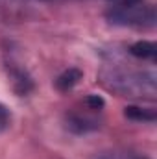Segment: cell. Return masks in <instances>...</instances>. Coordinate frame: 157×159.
I'll return each instance as SVG.
<instances>
[{
	"label": "cell",
	"mask_w": 157,
	"mask_h": 159,
	"mask_svg": "<svg viewBox=\"0 0 157 159\" xmlns=\"http://www.w3.org/2000/svg\"><path fill=\"white\" fill-rule=\"evenodd\" d=\"M100 81L105 89L118 93L120 96L155 98L157 89L154 70H137L122 63H109L102 67Z\"/></svg>",
	"instance_id": "obj_1"
},
{
	"label": "cell",
	"mask_w": 157,
	"mask_h": 159,
	"mask_svg": "<svg viewBox=\"0 0 157 159\" xmlns=\"http://www.w3.org/2000/svg\"><path fill=\"white\" fill-rule=\"evenodd\" d=\"M107 19H109V22L118 24V26L150 28L155 24V11H154V6L141 0L137 4L122 6V7H111L109 6Z\"/></svg>",
	"instance_id": "obj_2"
},
{
	"label": "cell",
	"mask_w": 157,
	"mask_h": 159,
	"mask_svg": "<svg viewBox=\"0 0 157 159\" xmlns=\"http://www.w3.org/2000/svg\"><path fill=\"white\" fill-rule=\"evenodd\" d=\"M67 126L69 129H72L74 133H87V131H92L96 129L100 124L98 120L89 117V115H81V113H70L67 117Z\"/></svg>",
	"instance_id": "obj_3"
},
{
	"label": "cell",
	"mask_w": 157,
	"mask_h": 159,
	"mask_svg": "<svg viewBox=\"0 0 157 159\" xmlns=\"http://www.w3.org/2000/svg\"><path fill=\"white\" fill-rule=\"evenodd\" d=\"M129 54L139 59H155L157 46L152 41H137L135 44L129 46Z\"/></svg>",
	"instance_id": "obj_4"
},
{
	"label": "cell",
	"mask_w": 157,
	"mask_h": 159,
	"mask_svg": "<svg viewBox=\"0 0 157 159\" xmlns=\"http://www.w3.org/2000/svg\"><path fill=\"white\" fill-rule=\"evenodd\" d=\"M11 81H13L15 91L20 93V94H26V93L34 87L30 76H28L24 70H20V69H13V70H11Z\"/></svg>",
	"instance_id": "obj_5"
},
{
	"label": "cell",
	"mask_w": 157,
	"mask_h": 159,
	"mask_svg": "<svg viewBox=\"0 0 157 159\" xmlns=\"http://www.w3.org/2000/svg\"><path fill=\"white\" fill-rule=\"evenodd\" d=\"M79 80H81V72L78 69H69V70H65L59 78L56 80V85H57L59 91H70Z\"/></svg>",
	"instance_id": "obj_6"
},
{
	"label": "cell",
	"mask_w": 157,
	"mask_h": 159,
	"mask_svg": "<svg viewBox=\"0 0 157 159\" xmlns=\"http://www.w3.org/2000/svg\"><path fill=\"white\" fill-rule=\"evenodd\" d=\"M126 117L133 120H144V122H154L155 120V111L150 107H137V106H129L126 107Z\"/></svg>",
	"instance_id": "obj_7"
},
{
	"label": "cell",
	"mask_w": 157,
	"mask_h": 159,
	"mask_svg": "<svg viewBox=\"0 0 157 159\" xmlns=\"http://www.w3.org/2000/svg\"><path fill=\"white\" fill-rule=\"evenodd\" d=\"M94 159H148V157L137 156V154H129V152H109V154L96 156Z\"/></svg>",
	"instance_id": "obj_8"
},
{
	"label": "cell",
	"mask_w": 157,
	"mask_h": 159,
	"mask_svg": "<svg viewBox=\"0 0 157 159\" xmlns=\"http://www.w3.org/2000/svg\"><path fill=\"white\" fill-rule=\"evenodd\" d=\"M9 122H11V113H9V109H7L4 104H0V133L7 129Z\"/></svg>",
	"instance_id": "obj_9"
},
{
	"label": "cell",
	"mask_w": 157,
	"mask_h": 159,
	"mask_svg": "<svg viewBox=\"0 0 157 159\" xmlns=\"http://www.w3.org/2000/svg\"><path fill=\"white\" fill-rule=\"evenodd\" d=\"M111 4V7H122V6H131V4H137L141 0H107Z\"/></svg>",
	"instance_id": "obj_10"
}]
</instances>
